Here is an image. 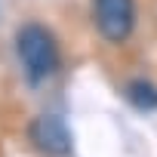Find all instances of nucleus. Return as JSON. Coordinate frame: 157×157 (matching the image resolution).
Instances as JSON below:
<instances>
[{
	"mask_svg": "<svg viewBox=\"0 0 157 157\" xmlns=\"http://www.w3.org/2000/svg\"><path fill=\"white\" fill-rule=\"evenodd\" d=\"M126 99L139 111H154L157 108V86L151 80H132L129 90H126Z\"/></svg>",
	"mask_w": 157,
	"mask_h": 157,
	"instance_id": "nucleus-4",
	"label": "nucleus"
},
{
	"mask_svg": "<svg viewBox=\"0 0 157 157\" xmlns=\"http://www.w3.org/2000/svg\"><path fill=\"white\" fill-rule=\"evenodd\" d=\"M28 136H31V142H34L43 154L59 157V154H68V151H71V129H68V123H65L62 117H56V114H40L37 120H31Z\"/></svg>",
	"mask_w": 157,
	"mask_h": 157,
	"instance_id": "nucleus-3",
	"label": "nucleus"
},
{
	"mask_svg": "<svg viewBox=\"0 0 157 157\" xmlns=\"http://www.w3.org/2000/svg\"><path fill=\"white\" fill-rule=\"evenodd\" d=\"M16 49H19V59H22V68H25V77L31 86L43 83L59 65L56 37L43 25H25L16 37Z\"/></svg>",
	"mask_w": 157,
	"mask_h": 157,
	"instance_id": "nucleus-1",
	"label": "nucleus"
},
{
	"mask_svg": "<svg viewBox=\"0 0 157 157\" xmlns=\"http://www.w3.org/2000/svg\"><path fill=\"white\" fill-rule=\"evenodd\" d=\"M93 16L99 34L111 43H120L132 31V0H93Z\"/></svg>",
	"mask_w": 157,
	"mask_h": 157,
	"instance_id": "nucleus-2",
	"label": "nucleus"
}]
</instances>
